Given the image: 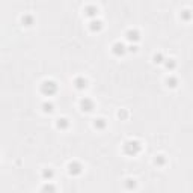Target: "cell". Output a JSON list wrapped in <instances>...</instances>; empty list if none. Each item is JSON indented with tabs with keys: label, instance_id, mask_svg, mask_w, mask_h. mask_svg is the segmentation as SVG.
Returning a JSON list of instances; mask_svg holds the SVG:
<instances>
[{
	"label": "cell",
	"instance_id": "1",
	"mask_svg": "<svg viewBox=\"0 0 193 193\" xmlns=\"http://www.w3.org/2000/svg\"><path fill=\"white\" fill-rule=\"evenodd\" d=\"M41 92L44 95H47V97H51V95H54L57 92V84L54 81H51V80H45L41 84Z\"/></svg>",
	"mask_w": 193,
	"mask_h": 193
},
{
	"label": "cell",
	"instance_id": "2",
	"mask_svg": "<svg viewBox=\"0 0 193 193\" xmlns=\"http://www.w3.org/2000/svg\"><path fill=\"white\" fill-rule=\"evenodd\" d=\"M140 150H142V145L137 140H128L124 145V151H125V154H128V155H136Z\"/></svg>",
	"mask_w": 193,
	"mask_h": 193
},
{
	"label": "cell",
	"instance_id": "3",
	"mask_svg": "<svg viewBox=\"0 0 193 193\" xmlns=\"http://www.w3.org/2000/svg\"><path fill=\"white\" fill-rule=\"evenodd\" d=\"M94 107H95V104H94V101L89 100V98H83V100L80 101V109H81L83 112H92Z\"/></svg>",
	"mask_w": 193,
	"mask_h": 193
},
{
	"label": "cell",
	"instance_id": "4",
	"mask_svg": "<svg viewBox=\"0 0 193 193\" xmlns=\"http://www.w3.org/2000/svg\"><path fill=\"white\" fill-rule=\"evenodd\" d=\"M112 51H113V54L115 56H124L125 54V51H127V47L122 44V42H116V44H113V47H112Z\"/></svg>",
	"mask_w": 193,
	"mask_h": 193
},
{
	"label": "cell",
	"instance_id": "5",
	"mask_svg": "<svg viewBox=\"0 0 193 193\" xmlns=\"http://www.w3.org/2000/svg\"><path fill=\"white\" fill-rule=\"evenodd\" d=\"M125 38H127V41H130V42H137V41L140 39V33H139L137 30H133V29H130V30H127V33H125Z\"/></svg>",
	"mask_w": 193,
	"mask_h": 193
},
{
	"label": "cell",
	"instance_id": "6",
	"mask_svg": "<svg viewBox=\"0 0 193 193\" xmlns=\"http://www.w3.org/2000/svg\"><path fill=\"white\" fill-rule=\"evenodd\" d=\"M81 164L77 163V161H74V163H70V166H68V172L71 174V175H80L81 174Z\"/></svg>",
	"mask_w": 193,
	"mask_h": 193
},
{
	"label": "cell",
	"instance_id": "7",
	"mask_svg": "<svg viewBox=\"0 0 193 193\" xmlns=\"http://www.w3.org/2000/svg\"><path fill=\"white\" fill-rule=\"evenodd\" d=\"M84 14L88 17H91V18H95L97 14H98V8L97 6H86L84 8Z\"/></svg>",
	"mask_w": 193,
	"mask_h": 193
},
{
	"label": "cell",
	"instance_id": "8",
	"mask_svg": "<svg viewBox=\"0 0 193 193\" xmlns=\"http://www.w3.org/2000/svg\"><path fill=\"white\" fill-rule=\"evenodd\" d=\"M89 29H91L92 32H100V30L103 29V23H101L100 20H92L91 24H89Z\"/></svg>",
	"mask_w": 193,
	"mask_h": 193
},
{
	"label": "cell",
	"instance_id": "9",
	"mask_svg": "<svg viewBox=\"0 0 193 193\" xmlns=\"http://www.w3.org/2000/svg\"><path fill=\"white\" fill-rule=\"evenodd\" d=\"M74 86L77 88L78 91H81V89H84V88L88 86V81H86L84 77H77L74 80Z\"/></svg>",
	"mask_w": 193,
	"mask_h": 193
},
{
	"label": "cell",
	"instance_id": "10",
	"mask_svg": "<svg viewBox=\"0 0 193 193\" xmlns=\"http://www.w3.org/2000/svg\"><path fill=\"white\" fill-rule=\"evenodd\" d=\"M33 17L32 15H23V18H21V23H23V26H27V27H30V26H33Z\"/></svg>",
	"mask_w": 193,
	"mask_h": 193
},
{
	"label": "cell",
	"instance_id": "11",
	"mask_svg": "<svg viewBox=\"0 0 193 193\" xmlns=\"http://www.w3.org/2000/svg\"><path fill=\"white\" fill-rule=\"evenodd\" d=\"M68 125H70V122H68L67 118H60V119H57V127H59L60 130H67Z\"/></svg>",
	"mask_w": 193,
	"mask_h": 193
},
{
	"label": "cell",
	"instance_id": "12",
	"mask_svg": "<svg viewBox=\"0 0 193 193\" xmlns=\"http://www.w3.org/2000/svg\"><path fill=\"white\" fill-rule=\"evenodd\" d=\"M94 125H95V128H98V130H104V128H106V119L98 118V119H95Z\"/></svg>",
	"mask_w": 193,
	"mask_h": 193
},
{
	"label": "cell",
	"instance_id": "13",
	"mask_svg": "<svg viewBox=\"0 0 193 193\" xmlns=\"http://www.w3.org/2000/svg\"><path fill=\"white\" fill-rule=\"evenodd\" d=\"M42 109H44L45 113H51L54 110V106H53V103H44L42 104Z\"/></svg>",
	"mask_w": 193,
	"mask_h": 193
},
{
	"label": "cell",
	"instance_id": "14",
	"mask_svg": "<svg viewBox=\"0 0 193 193\" xmlns=\"http://www.w3.org/2000/svg\"><path fill=\"white\" fill-rule=\"evenodd\" d=\"M53 175H54V172H53L51 169H44V172H42V177H44L45 180H51Z\"/></svg>",
	"mask_w": 193,
	"mask_h": 193
},
{
	"label": "cell",
	"instance_id": "15",
	"mask_svg": "<svg viewBox=\"0 0 193 193\" xmlns=\"http://www.w3.org/2000/svg\"><path fill=\"white\" fill-rule=\"evenodd\" d=\"M166 163V158H164V155H157V158H155V164H158V166H163Z\"/></svg>",
	"mask_w": 193,
	"mask_h": 193
},
{
	"label": "cell",
	"instance_id": "16",
	"mask_svg": "<svg viewBox=\"0 0 193 193\" xmlns=\"http://www.w3.org/2000/svg\"><path fill=\"white\" fill-rule=\"evenodd\" d=\"M166 81H167V86H171V88H175V86H177V83H178V80H177L175 77H169Z\"/></svg>",
	"mask_w": 193,
	"mask_h": 193
},
{
	"label": "cell",
	"instance_id": "17",
	"mask_svg": "<svg viewBox=\"0 0 193 193\" xmlns=\"http://www.w3.org/2000/svg\"><path fill=\"white\" fill-rule=\"evenodd\" d=\"M175 60L174 59H167V62H166V68H169V70H174L175 68Z\"/></svg>",
	"mask_w": 193,
	"mask_h": 193
},
{
	"label": "cell",
	"instance_id": "18",
	"mask_svg": "<svg viewBox=\"0 0 193 193\" xmlns=\"http://www.w3.org/2000/svg\"><path fill=\"white\" fill-rule=\"evenodd\" d=\"M154 62L155 64H161V62H163V54H161V53H157V54H155Z\"/></svg>",
	"mask_w": 193,
	"mask_h": 193
},
{
	"label": "cell",
	"instance_id": "19",
	"mask_svg": "<svg viewBox=\"0 0 193 193\" xmlns=\"http://www.w3.org/2000/svg\"><path fill=\"white\" fill-rule=\"evenodd\" d=\"M127 115H128V113H127L125 110H121V112L118 113V116H119V118H122V119H125V118H127Z\"/></svg>",
	"mask_w": 193,
	"mask_h": 193
},
{
	"label": "cell",
	"instance_id": "20",
	"mask_svg": "<svg viewBox=\"0 0 193 193\" xmlns=\"http://www.w3.org/2000/svg\"><path fill=\"white\" fill-rule=\"evenodd\" d=\"M128 181H130V183L127 184V187H128V189H131V187H134V180H128Z\"/></svg>",
	"mask_w": 193,
	"mask_h": 193
},
{
	"label": "cell",
	"instance_id": "21",
	"mask_svg": "<svg viewBox=\"0 0 193 193\" xmlns=\"http://www.w3.org/2000/svg\"><path fill=\"white\" fill-rule=\"evenodd\" d=\"M189 17H190L189 11H184V20H189Z\"/></svg>",
	"mask_w": 193,
	"mask_h": 193
},
{
	"label": "cell",
	"instance_id": "22",
	"mask_svg": "<svg viewBox=\"0 0 193 193\" xmlns=\"http://www.w3.org/2000/svg\"><path fill=\"white\" fill-rule=\"evenodd\" d=\"M44 190H54V187H51V186H45Z\"/></svg>",
	"mask_w": 193,
	"mask_h": 193
}]
</instances>
